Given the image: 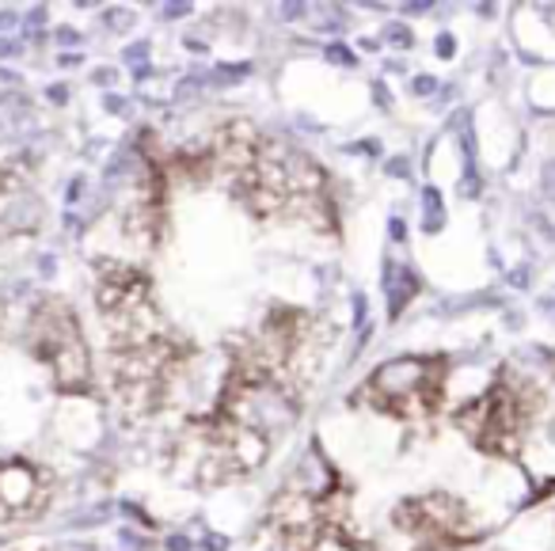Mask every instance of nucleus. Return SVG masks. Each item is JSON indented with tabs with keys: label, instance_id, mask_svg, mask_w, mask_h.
Returning <instances> with one entry per match:
<instances>
[{
	"label": "nucleus",
	"instance_id": "f257e3e1",
	"mask_svg": "<svg viewBox=\"0 0 555 551\" xmlns=\"http://www.w3.org/2000/svg\"><path fill=\"white\" fill-rule=\"evenodd\" d=\"M186 179H217L255 221H297L335 232L327 171L309 153L259 133L251 123H224L202 149L183 156Z\"/></svg>",
	"mask_w": 555,
	"mask_h": 551
},
{
	"label": "nucleus",
	"instance_id": "f03ea898",
	"mask_svg": "<svg viewBox=\"0 0 555 551\" xmlns=\"http://www.w3.org/2000/svg\"><path fill=\"white\" fill-rule=\"evenodd\" d=\"M350 533V495L343 475L327 460L312 472V457L270 498L251 551H324L335 536Z\"/></svg>",
	"mask_w": 555,
	"mask_h": 551
},
{
	"label": "nucleus",
	"instance_id": "7ed1b4c3",
	"mask_svg": "<svg viewBox=\"0 0 555 551\" xmlns=\"http://www.w3.org/2000/svg\"><path fill=\"white\" fill-rule=\"evenodd\" d=\"M332 343H335V328L324 316L309 312V308L278 305L270 308L267 320L251 335L232 343L229 358L274 376L278 384H286L297 396L309 399Z\"/></svg>",
	"mask_w": 555,
	"mask_h": 551
},
{
	"label": "nucleus",
	"instance_id": "20e7f679",
	"mask_svg": "<svg viewBox=\"0 0 555 551\" xmlns=\"http://www.w3.org/2000/svg\"><path fill=\"white\" fill-rule=\"evenodd\" d=\"M270 457V441L236 419L214 411L191 414L171 437L168 467L191 487H229L255 475Z\"/></svg>",
	"mask_w": 555,
	"mask_h": 551
},
{
	"label": "nucleus",
	"instance_id": "39448f33",
	"mask_svg": "<svg viewBox=\"0 0 555 551\" xmlns=\"http://www.w3.org/2000/svg\"><path fill=\"white\" fill-rule=\"evenodd\" d=\"M191 354V343L176 328L133 343H107V384L118 411L133 422L164 411Z\"/></svg>",
	"mask_w": 555,
	"mask_h": 551
},
{
	"label": "nucleus",
	"instance_id": "423d86ee",
	"mask_svg": "<svg viewBox=\"0 0 555 551\" xmlns=\"http://www.w3.org/2000/svg\"><path fill=\"white\" fill-rule=\"evenodd\" d=\"M540 414V392L514 369H499L491 384L472 403L453 414V426L494 460H517L525 452Z\"/></svg>",
	"mask_w": 555,
	"mask_h": 551
},
{
	"label": "nucleus",
	"instance_id": "0eeeda50",
	"mask_svg": "<svg viewBox=\"0 0 555 551\" xmlns=\"http://www.w3.org/2000/svg\"><path fill=\"white\" fill-rule=\"evenodd\" d=\"M449 366L453 361L446 354H403V358H388L362 381V388L354 392V403L400 422L434 419L441 411V403H446Z\"/></svg>",
	"mask_w": 555,
	"mask_h": 551
},
{
	"label": "nucleus",
	"instance_id": "6e6552de",
	"mask_svg": "<svg viewBox=\"0 0 555 551\" xmlns=\"http://www.w3.org/2000/svg\"><path fill=\"white\" fill-rule=\"evenodd\" d=\"M24 343L62 396H88L95 388L92 350H88L85 328H80L69 300L42 297L27 316Z\"/></svg>",
	"mask_w": 555,
	"mask_h": 551
},
{
	"label": "nucleus",
	"instance_id": "1a4fd4ad",
	"mask_svg": "<svg viewBox=\"0 0 555 551\" xmlns=\"http://www.w3.org/2000/svg\"><path fill=\"white\" fill-rule=\"evenodd\" d=\"M95 308L107 328V343H133L171 328L156 300L153 278L122 259L95 262Z\"/></svg>",
	"mask_w": 555,
	"mask_h": 551
},
{
	"label": "nucleus",
	"instance_id": "9d476101",
	"mask_svg": "<svg viewBox=\"0 0 555 551\" xmlns=\"http://www.w3.org/2000/svg\"><path fill=\"white\" fill-rule=\"evenodd\" d=\"M392 525L408 533L411 540L423 543V551H449V548H468L479 536V525L472 510L461 498L446 495V490H430V495L403 498L392 510Z\"/></svg>",
	"mask_w": 555,
	"mask_h": 551
},
{
	"label": "nucleus",
	"instance_id": "9b49d317",
	"mask_svg": "<svg viewBox=\"0 0 555 551\" xmlns=\"http://www.w3.org/2000/svg\"><path fill=\"white\" fill-rule=\"evenodd\" d=\"M54 498V475L24 457L0 460V521H31L47 513Z\"/></svg>",
	"mask_w": 555,
	"mask_h": 551
},
{
	"label": "nucleus",
	"instance_id": "f8f14e48",
	"mask_svg": "<svg viewBox=\"0 0 555 551\" xmlns=\"http://www.w3.org/2000/svg\"><path fill=\"white\" fill-rule=\"evenodd\" d=\"M42 225V202L31 191V179L16 164H0V240L31 236Z\"/></svg>",
	"mask_w": 555,
	"mask_h": 551
},
{
	"label": "nucleus",
	"instance_id": "ddd939ff",
	"mask_svg": "<svg viewBox=\"0 0 555 551\" xmlns=\"http://www.w3.org/2000/svg\"><path fill=\"white\" fill-rule=\"evenodd\" d=\"M0 335H4V305H0Z\"/></svg>",
	"mask_w": 555,
	"mask_h": 551
},
{
	"label": "nucleus",
	"instance_id": "4468645a",
	"mask_svg": "<svg viewBox=\"0 0 555 551\" xmlns=\"http://www.w3.org/2000/svg\"><path fill=\"white\" fill-rule=\"evenodd\" d=\"M449 551H472V548H449Z\"/></svg>",
	"mask_w": 555,
	"mask_h": 551
}]
</instances>
